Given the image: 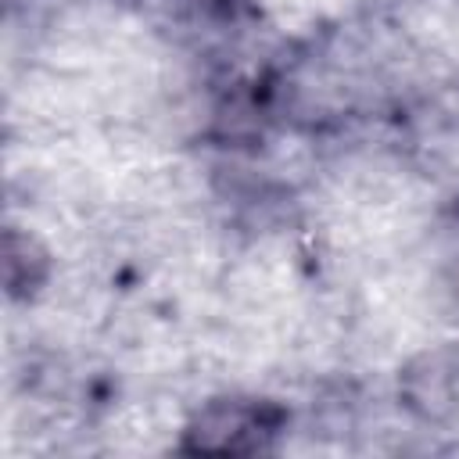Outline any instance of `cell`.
Wrapping results in <instances>:
<instances>
[{
    "label": "cell",
    "instance_id": "1",
    "mask_svg": "<svg viewBox=\"0 0 459 459\" xmlns=\"http://www.w3.org/2000/svg\"><path fill=\"white\" fill-rule=\"evenodd\" d=\"M273 434H276V412L269 405L222 398L194 416V423L186 427V448L240 455V452H258Z\"/></svg>",
    "mask_w": 459,
    "mask_h": 459
},
{
    "label": "cell",
    "instance_id": "2",
    "mask_svg": "<svg viewBox=\"0 0 459 459\" xmlns=\"http://www.w3.org/2000/svg\"><path fill=\"white\" fill-rule=\"evenodd\" d=\"M402 398L423 420H448L459 405V348L416 355L402 373Z\"/></svg>",
    "mask_w": 459,
    "mask_h": 459
}]
</instances>
